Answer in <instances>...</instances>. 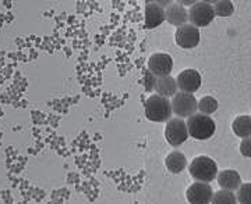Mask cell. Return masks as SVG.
<instances>
[{
  "label": "cell",
  "instance_id": "d6986e66",
  "mask_svg": "<svg viewBox=\"0 0 251 204\" xmlns=\"http://www.w3.org/2000/svg\"><path fill=\"white\" fill-rule=\"evenodd\" d=\"M237 197L234 195V192L230 190H224L221 189L219 192L214 193L212 197V204H237Z\"/></svg>",
  "mask_w": 251,
  "mask_h": 204
},
{
  "label": "cell",
  "instance_id": "5b68a950",
  "mask_svg": "<svg viewBox=\"0 0 251 204\" xmlns=\"http://www.w3.org/2000/svg\"><path fill=\"white\" fill-rule=\"evenodd\" d=\"M172 110L177 118H190L198 111V102L190 93L179 92L172 99Z\"/></svg>",
  "mask_w": 251,
  "mask_h": 204
},
{
  "label": "cell",
  "instance_id": "ffe728a7",
  "mask_svg": "<svg viewBox=\"0 0 251 204\" xmlns=\"http://www.w3.org/2000/svg\"><path fill=\"white\" fill-rule=\"evenodd\" d=\"M237 202L240 204H251V182L243 184L237 190Z\"/></svg>",
  "mask_w": 251,
  "mask_h": 204
},
{
  "label": "cell",
  "instance_id": "ac0fdd59",
  "mask_svg": "<svg viewBox=\"0 0 251 204\" xmlns=\"http://www.w3.org/2000/svg\"><path fill=\"white\" fill-rule=\"evenodd\" d=\"M212 6L215 10V16H218V17H230L234 13V4L230 0L214 1Z\"/></svg>",
  "mask_w": 251,
  "mask_h": 204
},
{
  "label": "cell",
  "instance_id": "2e32d148",
  "mask_svg": "<svg viewBox=\"0 0 251 204\" xmlns=\"http://www.w3.org/2000/svg\"><path fill=\"white\" fill-rule=\"evenodd\" d=\"M232 129L236 136L247 139L251 138V116H239L234 118Z\"/></svg>",
  "mask_w": 251,
  "mask_h": 204
},
{
  "label": "cell",
  "instance_id": "9c48e42d",
  "mask_svg": "<svg viewBox=\"0 0 251 204\" xmlns=\"http://www.w3.org/2000/svg\"><path fill=\"white\" fill-rule=\"evenodd\" d=\"M175 39H176V43L179 44L180 47L183 49H193L200 43V31L198 28H196L191 24H186L183 27L177 28L176 34H175Z\"/></svg>",
  "mask_w": 251,
  "mask_h": 204
},
{
  "label": "cell",
  "instance_id": "8992f818",
  "mask_svg": "<svg viewBox=\"0 0 251 204\" xmlns=\"http://www.w3.org/2000/svg\"><path fill=\"white\" fill-rule=\"evenodd\" d=\"M188 136L190 133H188L186 121H183L181 118H173L168 121L166 128H165V138L171 146L177 147L180 144H183L187 141Z\"/></svg>",
  "mask_w": 251,
  "mask_h": 204
},
{
  "label": "cell",
  "instance_id": "9a60e30c",
  "mask_svg": "<svg viewBox=\"0 0 251 204\" xmlns=\"http://www.w3.org/2000/svg\"><path fill=\"white\" fill-rule=\"evenodd\" d=\"M165 164H166V168L169 169L172 174H180L187 167V159L181 151H172L171 154L166 157Z\"/></svg>",
  "mask_w": 251,
  "mask_h": 204
},
{
  "label": "cell",
  "instance_id": "4fadbf2b",
  "mask_svg": "<svg viewBox=\"0 0 251 204\" xmlns=\"http://www.w3.org/2000/svg\"><path fill=\"white\" fill-rule=\"evenodd\" d=\"M165 10L156 4V1H147L145 4V25L152 29L161 25L165 21Z\"/></svg>",
  "mask_w": 251,
  "mask_h": 204
},
{
  "label": "cell",
  "instance_id": "5bb4252c",
  "mask_svg": "<svg viewBox=\"0 0 251 204\" xmlns=\"http://www.w3.org/2000/svg\"><path fill=\"white\" fill-rule=\"evenodd\" d=\"M153 88L156 93L162 98H175L179 92L177 81L172 77H165V78H156L153 82Z\"/></svg>",
  "mask_w": 251,
  "mask_h": 204
},
{
  "label": "cell",
  "instance_id": "277c9868",
  "mask_svg": "<svg viewBox=\"0 0 251 204\" xmlns=\"http://www.w3.org/2000/svg\"><path fill=\"white\" fill-rule=\"evenodd\" d=\"M215 18V10L209 1H197L188 10V21L196 28L208 27Z\"/></svg>",
  "mask_w": 251,
  "mask_h": 204
},
{
  "label": "cell",
  "instance_id": "e0dca14e",
  "mask_svg": "<svg viewBox=\"0 0 251 204\" xmlns=\"http://www.w3.org/2000/svg\"><path fill=\"white\" fill-rule=\"evenodd\" d=\"M218 100L212 96H204V98L200 99L198 102V111L204 116H209L214 114L216 110H218Z\"/></svg>",
  "mask_w": 251,
  "mask_h": 204
},
{
  "label": "cell",
  "instance_id": "3957f363",
  "mask_svg": "<svg viewBox=\"0 0 251 204\" xmlns=\"http://www.w3.org/2000/svg\"><path fill=\"white\" fill-rule=\"evenodd\" d=\"M187 128L191 138L197 141H206L214 136L216 125L209 116L197 113L187 120Z\"/></svg>",
  "mask_w": 251,
  "mask_h": 204
},
{
  "label": "cell",
  "instance_id": "30bf717a",
  "mask_svg": "<svg viewBox=\"0 0 251 204\" xmlns=\"http://www.w3.org/2000/svg\"><path fill=\"white\" fill-rule=\"evenodd\" d=\"M176 81H177L179 90L184 92V93L193 95L194 92H197L198 89L201 88V75L197 70H193V68H188V70L180 72Z\"/></svg>",
  "mask_w": 251,
  "mask_h": 204
},
{
  "label": "cell",
  "instance_id": "52a82bcc",
  "mask_svg": "<svg viewBox=\"0 0 251 204\" xmlns=\"http://www.w3.org/2000/svg\"><path fill=\"white\" fill-rule=\"evenodd\" d=\"M148 70H150V74L156 78L169 77L173 70V60L169 54L155 53L148 60Z\"/></svg>",
  "mask_w": 251,
  "mask_h": 204
},
{
  "label": "cell",
  "instance_id": "44dd1931",
  "mask_svg": "<svg viewBox=\"0 0 251 204\" xmlns=\"http://www.w3.org/2000/svg\"><path fill=\"white\" fill-rule=\"evenodd\" d=\"M240 153L244 157L251 159V138L243 139L242 143H240Z\"/></svg>",
  "mask_w": 251,
  "mask_h": 204
},
{
  "label": "cell",
  "instance_id": "8fae6325",
  "mask_svg": "<svg viewBox=\"0 0 251 204\" xmlns=\"http://www.w3.org/2000/svg\"><path fill=\"white\" fill-rule=\"evenodd\" d=\"M165 18L169 24L180 28L187 24L188 11L180 4L179 1H173L171 6L165 10Z\"/></svg>",
  "mask_w": 251,
  "mask_h": 204
},
{
  "label": "cell",
  "instance_id": "7c38bea8",
  "mask_svg": "<svg viewBox=\"0 0 251 204\" xmlns=\"http://www.w3.org/2000/svg\"><path fill=\"white\" fill-rule=\"evenodd\" d=\"M218 184L224 190H239V187L242 186V177L236 169H224L218 174Z\"/></svg>",
  "mask_w": 251,
  "mask_h": 204
},
{
  "label": "cell",
  "instance_id": "ba28073f",
  "mask_svg": "<svg viewBox=\"0 0 251 204\" xmlns=\"http://www.w3.org/2000/svg\"><path fill=\"white\" fill-rule=\"evenodd\" d=\"M186 197L190 204H209L212 203L214 190L208 184L194 182L186 192Z\"/></svg>",
  "mask_w": 251,
  "mask_h": 204
},
{
  "label": "cell",
  "instance_id": "6da1fadb",
  "mask_svg": "<svg viewBox=\"0 0 251 204\" xmlns=\"http://www.w3.org/2000/svg\"><path fill=\"white\" fill-rule=\"evenodd\" d=\"M173 110L172 102L159 95H153L145 102V116L153 122H165L171 120Z\"/></svg>",
  "mask_w": 251,
  "mask_h": 204
},
{
  "label": "cell",
  "instance_id": "7a4b0ae2",
  "mask_svg": "<svg viewBox=\"0 0 251 204\" xmlns=\"http://www.w3.org/2000/svg\"><path fill=\"white\" fill-rule=\"evenodd\" d=\"M188 171H190V175L197 182H202V184L212 182L215 178H218V174H219L215 161L211 157H206V156L196 157L191 161Z\"/></svg>",
  "mask_w": 251,
  "mask_h": 204
}]
</instances>
